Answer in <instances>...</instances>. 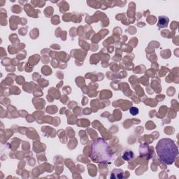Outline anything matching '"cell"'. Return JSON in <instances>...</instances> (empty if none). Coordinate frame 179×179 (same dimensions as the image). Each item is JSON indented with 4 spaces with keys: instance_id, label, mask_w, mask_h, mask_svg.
<instances>
[{
    "instance_id": "cell-2",
    "label": "cell",
    "mask_w": 179,
    "mask_h": 179,
    "mask_svg": "<svg viewBox=\"0 0 179 179\" xmlns=\"http://www.w3.org/2000/svg\"><path fill=\"white\" fill-rule=\"evenodd\" d=\"M91 158L92 161L97 163H110L113 159L108 143L102 139H98L92 144Z\"/></svg>"
},
{
    "instance_id": "cell-4",
    "label": "cell",
    "mask_w": 179,
    "mask_h": 179,
    "mask_svg": "<svg viewBox=\"0 0 179 179\" xmlns=\"http://www.w3.org/2000/svg\"><path fill=\"white\" fill-rule=\"evenodd\" d=\"M159 21L158 23H157V26L160 29L162 28H166L168 26V24H169V18H167V16H159Z\"/></svg>"
},
{
    "instance_id": "cell-3",
    "label": "cell",
    "mask_w": 179,
    "mask_h": 179,
    "mask_svg": "<svg viewBox=\"0 0 179 179\" xmlns=\"http://www.w3.org/2000/svg\"><path fill=\"white\" fill-rule=\"evenodd\" d=\"M122 159L125 161H132V160L134 159V154L133 152L129 150V149H126L123 152H122Z\"/></svg>"
},
{
    "instance_id": "cell-1",
    "label": "cell",
    "mask_w": 179,
    "mask_h": 179,
    "mask_svg": "<svg viewBox=\"0 0 179 179\" xmlns=\"http://www.w3.org/2000/svg\"><path fill=\"white\" fill-rule=\"evenodd\" d=\"M156 152L160 161L166 164H172L178 155V149L171 139H160L156 145Z\"/></svg>"
},
{
    "instance_id": "cell-5",
    "label": "cell",
    "mask_w": 179,
    "mask_h": 179,
    "mask_svg": "<svg viewBox=\"0 0 179 179\" xmlns=\"http://www.w3.org/2000/svg\"><path fill=\"white\" fill-rule=\"evenodd\" d=\"M139 109L137 107H131L130 109V113H131V115H132V116H137V115L139 113Z\"/></svg>"
}]
</instances>
